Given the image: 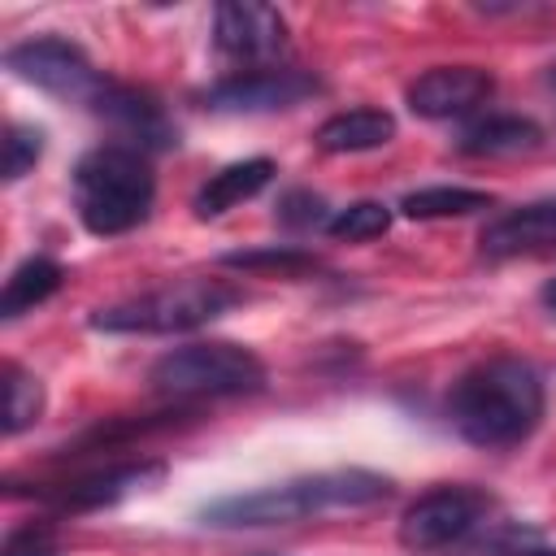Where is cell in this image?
<instances>
[{"label":"cell","instance_id":"1","mask_svg":"<svg viewBox=\"0 0 556 556\" xmlns=\"http://www.w3.org/2000/svg\"><path fill=\"white\" fill-rule=\"evenodd\" d=\"M447 417L473 447H517L543 417V378L521 356H491L452 382Z\"/></svg>","mask_w":556,"mask_h":556},{"label":"cell","instance_id":"2","mask_svg":"<svg viewBox=\"0 0 556 556\" xmlns=\"http://www.w3.org/2000/svg\"><path fill=\"white\" fill-rule=\"evenodd\" d=\"M391 482L382 473L369 469H321V473H304V478H287L248 495H226L217 504H208L200 517L204 526H291L317 513H339V508H369L378 500H387Z\"/></svg>","mask_w":556,"mask_h":556},{"label":"cell","instance_id":"3","mask_svg":"<svg viewBox=\"0 0 556 556\" xmlns=\"http://www.w3.org/2000/svg\"><path fill=\"white\" fill-rule=\"evenodd\" d=\"M156 200V178L139 148L104 143L74 165V208L91 235H126L148 222Z\"/></svg>","mask_w":556,"mask_h":556},{"label":"cell","instance_id":"4","mask_svg":"<svg viewBox=\"0 0 556 556\" xmlns=\"http://www.w3.org/2000/svg\"><path fill=\"white\" fill-rule=\"evenodd\" d=\"M239 300H243V291L226 278H182V282L143 291L135 300L96 308L91 326L109 330V334H178V330H195V326L222 317Z\"/></svg>","mask_w":556,"mask_h":556},{"label":"cell","instance_id":"5","mask_svg":"<svg viewBox=\"0 0 556 556\" xmlns=\"http://www.w3.org/2000/svg\"><path fill=\"white\" fill-rule=\"evenodd\" d=\"M152 391L178 404H195V400H226V395H248L265 387V365L252 348L213 339V343H187L165 352L152 374H148Z\"/></svg>","mask_w":556,"mask_h":556},{"label":"cell","instance_id":"6","mask_svg":"<svg viewBox=\"0 0 556 556\" xmlns=\"http://www.w3.org/2000/svg\"><path fill=\"white\" fill-rule=\"evenodd\" d=\"M4 65H9L22 83H35L39 91L61 96V100H74V104H87V109H96V100H100L104 87H109V78H100V70L83 56V48L65 43V39H56V35L13 43V48L4 52Z\"/></svg>","mask_w":556,"mask_h":556},{"label":"cell","instance_id":"7","mask_svg":"<svg viewBox=\"0 0 556 556\" xmlns=\"http://www.w3.org/2000/svg\"><path fill=\"white\" fill-rule=\"evenodd\" d=\"M491 500L478 486L465 482H443L426 495H417L404 517H400V543L408 552H439L460 543L469 530H478V521L486 517Z\"/></svg>","mask_w":556,"mask_h":556},{"label":"cell","instance_id":"8","mask_svg":"<svg viewBox=\"0 0 556 556\" xmlns=\"http://www.w3.org/2000/svg\"><path fill=\"white\" fill-rule=\"evenodd\" d=\"M213 43L226 61L243 70H274L287 52V22L278 9L256 0H230L213 13Z\"/></svg>","mask_w":556,"mask_h":556},{"label":"cell","instance_id":"9","mask_svg":"<svg viewBox=\"0 0 556 556\" xmlns=\"http://www.w3.org/2000/svg\"><path fill=\"white\" fill-rule=\"evenodd\" d=\"M317 91V78L304 70H235L222 83H213L204 91V104L217 113H274V109H291L304 96Z\"/></svg>","mask_w":556,"mask_h":556},{"label":"cell","instance_id":"10","mask_svg":"<svg viewBox=\"0 0 556 556\" xmlns=\"http://www.w3.org/2000/svg\"><path fill=\"white\" fill-rule=\"evenodd\" d=\"M495 91V78L491 70L482 65H434L426 74H417L404 91L408 109L417 117H460V113H473L478 104H486Z\"/></svg>","mask_w":556,"mask_h":556},{"label":"cell","instance_id":"11","mask_svg":"<svg viewBox=\"0 0 556 556\" xmlns=\"http://www.w3.org/2000/svg\"><path fill=\"white\" fill-rule=\"evenodd\" d=\"M482 252L495 261L508 256H530V252H547L556 248V195L552 200H530L517 204L508 213H500L486 230H482Z\"/></svg>","mask_w":556,"mask_h":556},{"label":"cell","instance_id":"12","mask_svg":"<svg viewBox=\"0 0 556 556\" xmlns=\"http://www.w3.org/2000/svg\"><path fill=\"white\" fill-rule=\"evenodd\" d=\"M96 113L109 117V122H113L126 139H135L139 148H169V143H178V139H174V126H169L165 113H161V104H156L152 96L135 91V87L109 83L104 96L96 100Z\"/></svg>","mask_w":556,"mask_h":556},{"label":"cell","instance_id":"13","mask_svg":"<svg viewBox=\"0 0 556 556\" xmlns=\"http://www.w3.org/2000/svg\"><path fill=\"white\" fill-rule=\"evenodd\" d=\"M269 178H274V161H269V156L230 161V165H222L217 174H208V182L195 191L191 208H195V217H204V222H208V217H222L226 208H235V204L261 195V191L269 187Z\"/></svg>","mask_w":556,"mask_h":556},{"label":"cell","instance_id":"14","mask_svg":"<svg viewBox=\"0 0 556 556\" xmlns=\"http://www.w3.org/2000/svg\"><path fill=\"white\" fill-rule=\"evenodd\" d=\"M152 478H161V465L156 460H139V465H109V469H96V473H83L74 482H65L61 491H52V500L61 508H100V504H113L139 486H148Z\"/></svg>","mask_w":556,"mask_h":556},{"label":"cell","instance_id":"15","mask_svg":"<svg viewBox=\"0 0 556 556\" xmlns=\"http://www.w3.org/2000/svg\"><path fill=\"white\" fill-rule=\"evenodd\" d=\"M317 148L321 152H374L382 143L395 139V117L387 109H374V104H361V109H348V113H334L317 126Z\"/></svg>","mask_w":556,"mask_h":556},{"label":"cell","instance_id":"16","mask_svg":"<svg viewBox=\"0 0 556 556\" xmlns=\"http://www.w3.org/2000/svg\"><path fill=\"white\" fill-rule=\"evenodd\" d=\"M539 126L530 117H513V113H486L478 117L465 135H460V148L473 152V156H513V152H530L539 148Z\"/></svg>","mask_w":556,"mask_h":556},{"label":"cell","instance_id":"17","mask_svg":"<svg viewBox=\"0 0 556 556\" xmlns=\"http://www.w3.org/2000/svg\"><path fill=\"white\" fill-rule=\"evenodd\" d=\"M61 278H65V269H61L52 256H30V261H22V265L4 278L0 317L13 321V317H22V313H30L35 304H43V300L61 287Z\"/></svg>","mask_w":556,"mask_h":556},{"label":"cell","instance_id":"18","mask_svg":"<svg viewBox=\"0 0 556 556\" xmlns=\"http://www.w3.org/2000/svg\"><path fill=\"white\" fill-rule=\"evenodd\" d=\"M486 204H491V195L473 191V187H421V191H408L400 200V213L430 222V217H465V213H478Z\"/></svg>","mask_w":556,"mask_h":556},{"label":"cell","instance_id":"19","mask_svg":"<svg viewBox=\"0 0 556 556\" xmlns=\"http://www.w3.org/2000/svg\"><path fill=\"white\" fill-rule=\"evenodd\" d=\"M43 413V387L35 374L4 365V434H22L26 426H35Z\"/></svg>","mask_w":556,"mask_h":556},{"label":"cell","instance_id":"20","mask_svg":"<svg viewBox=\"0 0 556 556\" xmlns=\"http://www.w3.org/2000/svg\"><path fill=\"white\" fill-rule=\"evenodd\" d=\"M391 226V208L378 204V200H356L348 208H339L330 222H326V235L343 239V243H365V239H378L387 235Z\"/></svg>","mask_w":556,"mask_h":556},{"label":"cell","instance_id":"21","mask_svg":"<svg viewBox=\"0 0 556 556\" xmlns=\"http://www.w3.org/2000/svg\"><path fill=\"white\" fill-rule=\"evenodd\" d=\"M43 152V130L39 126H22L13 122L4 130V182H17Z\"/></svg>","mask_w":556,"mask_h":556},{"label":"cell","instance_id":"22","mask_svg":"<svg viewBox=\"0 0 556 556\" xmlns=\"http://www.w3.org/2000/svg\"><path fill=\"white\" fill-rule=\"evenodd\" d=\"M226 265H230V269H274V274H295V269H308L313 261H308L304 252H295V248H278V243H269V248H256V252H230Z\"/></svg>","mask_w":556,"mask_h":556},{"label":"cell","instance_id":"23","mask_svg":"<svg viewBox=\"0 0 556 556\" xmlns=\"http://www.w3.org/2000/svg\"><path fill=\"white\" fill-rule=\"evenodd\" d=\"M0 556H61L48 539V530L39 526H22V530H9L4 543H0Z\"/></svg>","mask_w":556,"mask_h":556},{"label":"cell","instance_id":"24","mask_svg":"<svg viewBox=\"0 0 556 556\" xmlns=\"http://www.w3.org/2000/svg\"><path fill=\"white\" fill-rule=\"evenodd\" d=\"M543 304H547V308H552V313H556V278H552V282H547V287H543Z\"/></svg>","mask_w":556,"mask_h":556},{"label":"cell","instance_id":"25","mask_svg":"<svg viewBox=\"0 0 556 556\" xmlns=\"http://www.w3.org/2000/svg\"><path fill=\"white\" fill-rule=\"evenodd\" d=\"M517 556H556V547H530V552H517Z\"/></svg>","mask_w":556,"mask_h":556},{"label":"cell","instance_id":"26","mask_svg":"<svg viewBox=\"0 0 556 556\" xmlns=\"http://www.w3.org/2000/svg\"><path fill=\"white\" fill-rule=\"evenodd\" d=\"M552 83H556V70H552Z\"/></svg>","mask_w":556,"mask_h":556}]
</instances>
